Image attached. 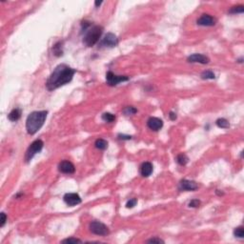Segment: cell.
Here are the masks:
<instances>
[{
  "label": "cell",
  "mask_w": 244,
  "mask_h": 244,
  "mask_svg": "<svg viewBox=\"0 0 244 244\" xmlns=\"http://www.w3.org/2000/svg\"><path fill=\"white\" fill-rule=\"evenodd\" d=\"M187 60L188 62H191V63H200V64H207L210 61V59L206 56H204V54H201V53H194L192 56H188Z\"/></svg>",
  "instance_id": "cell-12"
},
{
  "label": "cell",
  "mask_w": 244,
  "mask_h": 244,
  "mask_svg": "<svg viewBox=\"0 0 244 244\" xmlns=\"http://www.w3.org/2000/svg\"><path fill=\"white\" fill-rule=\"evenodd\" d=\"M53 53L54 56H61L63 54V51H62V43L61 42H58L56 43L53 47Z\"/></svg>",
  "instance_id": "cell-19"
},
{
  "label": "cell",
  "mask_w": 244,
  "mask_h": 244,
  "mask_svg": "<svg viewBox=\"0 0 244 244\" xmlns=\"http://www.w3.org/2000/svg\"><path fill=\"white\" fill-rule=\"evenodd\" d=\"M64 201L67 205L73 207V206H75L77 204L81 203V198L79 196L78 194H75V193H68L64 195Z\"/></svg>",
  "instance_id": "cell-9"
},
{
  "label": "cell",
  "mask_w": 244,
  "mask_h": 244,
  "mask_svg": "<svg viewBox=\"0 0 244 244\" xmlns=\"http://www.w3.org/2000/svg\"><path fill=\"white\" fill-rule=\"evenodd\" d=\"M102 119H103L105 122H113L115 120V116L113 115V114H110V113H104L102 115Z\"/></svg>",
  "instance_id": "cell-23"
},
{
  "label": "cell",
  "mask_w": 244,
  "mask_h": 244,
  "mask_svg": "<svg viewBox=\"0 0 244 244\" xmlns=\"http://www.w3.org/2000/svg\"><path fill=\"white\" fill-rule=\"evenodd\" d=\"M0 217H1V219H0V226L3 227L5 225L6 221H7V216H6L5 213H1V214H0Z\"/></svg>",
  "instance_id": "cell-28"
},
{
  "label": "cell",
  "mask_w": 244,
  "mask_h": 244,
  "mask_svg": "<svg viewBox=\"0 0 244 244\" xmlns=\"http://www.w3.org/2000/svg\"><path fill=\"white\" fill-rule=\"evenodd\" d=\"M94 145H96V147L97 149H99V150H105V149L108 147V142L103 138H99L96 141Z\"/></svg>",
  "instance_id": "cell-18"
},
{
  "label": "cell",
  "mask_w": 244,
  "mask_h": 244,
  "mask_svg": "<svg viewBox=\"0 0 244 244\" xmlns=\"http://www.w3.org/2000/svg\"><path fill=\"white\" fill-rule=\"evenodd\" d=\"M132 138V137L131 136H125V135H118V139H123V140H125V139H127V140H129V139H131Z\"/></svg>",
  "instance_id": "cell-30"
},
{
  "label": "cell",
  "mask_w": 244,
  "mask_h": 244,
  "mask_svg": "<svg viewBox=\"0 0 244 244\" xmlns=\"http://www.w3.org/2000/svg\"><path fill=\"white\" fill-rule=\"evenodd\" d=\"M198 25L199 26H204V27H212L215 26L217 23V19L215 17H213L210 14H202L201 16L196 21Z\"/></svg>",
  "instance_id": "cell-8"
},
{
  "label": "cell",
  "mask_w": 244,
  "mask_h": 244,
  "mask_svg": "<svg viewBox=\"0 0 244 244\" xmlns=\"http://www.w3.org/2000/svg\"><path fill=\"white\" fill-rule=\"evenodd\" d=\"M103 33V28L101 26L96 25L90 27L87 31H86L85 36L83 38V42L87 47H93L96 45L102 35Z\"/></svg>",
  "instance_id": "cell-3"
},
{
  "label": "cell",
  "mask_w": 244,
  "mask_h": 244,
  "mask_svg": "<svg viewBox=\"0 0 244 244\" xmlns=\"http://www.w3.org/2000/svg\"><path fill=\"white\" fill-rule=\"evenodd\" d=\"M244 12V7L243 5H238V6H234L229 10V13H242Z\"/></svg>",
  "instance_id": "cell-21"
},
{
  "label": "cell",
  "mask_w": 244,
  "mask_h": 244,
  "mask_svg": "<svg viewBox=\"0 0 244 244\" xmlns=\"http://www.w3.org/2000/svg\"><path fill=\"white\" fill-rule=\"evenodd\" d=\"M102 4V1H96L94 2V5H96V7H98Z\"/></svg>",
  "instance_id": "cell-32"
},
{
  "label": "cell",
  "mask_w": 244,
  "mask_h": 244,
  "mask_svg": "<svg viewBox=\"0 0 244 244\" xmlns=\"http://www.w3.org/2000/svg\"><path fill=\"white\" fill-rule=\"evenodd\" d=\"M117 44H118V39H117L115 35L112 33L107 34L100 42V46L107 47V48H114V47L117 46Z\"/></svg>",
  "instance_id": "cell-7"
},
{
  "label": "cell",
  "mask_w": 244,
  "mask_h": 244,
  "mask_svg": "<svg viewBox=\"0 0 244 244\" xmlns=\"http://www.w3.org/2000/svg\"><path fill=\"white\" fill-rule=\"evenodd\" d=\"M198 188V185L193 180L183 179L179 183V190L181 191H195Z\"/></svg>",
  "instance_id": "cell-11"
},
{
  "label": "cell",
  "mask_w": 244,
  "mask_h": 244,
  "mask_svg": "<svg viewBox=\"0 0 244 244\" xmlns=\"http://www.w3.org/2000/svg\"><path fill=\"white\" fill-rule=\"evenodd\" d=\"M90 231L97 235H107L110 231L109 228L100 221H93L90 224Z\"/></svg>",
  "instance_id": "cell-5"
},
{
  "label": "cell",
  "mask_w": 244,
  "mask_h": 244,
  "mask_svg": "<svg viewBox=\"0 0 244 244\" xmlns=\"http://www.w3.org/2000/svg\"><path fill=\"white\" fill-rule=\"evenodd\" d=\"M216 124L217 127L221 128V129H227L230 127V123L227 119L225 118H218L217 121H216Z\"/></svg>",
  "instance_id": "cell-16"
},
{
  "label": "cell",
  "mask_w": 244,
  "mask_h": 244,
  "mask_svg": "<svg viewBox=\"0 0 244 244\" xmlns=\"http://www.w3.org/2000/svg\"><path fill=\"white\" fill-rule=\"evenodd\" d=\"M129 80V76L127 75H116L113 72H108L106 74V81L107 84L110 86H115L120 82L124 81H128Z\"/></svg>",
  "instance_id": "cell-6"
},
{
  "label": "cell",
  "mask_w": 244,
  "mask_h": 244,
  "mask_svg": "<svg viewBox=\"0 0 244 244\" xmlns=\"http://www.w3.org/2000/svg\"><path fill=\"white\" fill-rule=\"evenodd\" d=\"M169 117L171 120H176L177 119V114H175L174 112H170L169 114Z\"/></svg>",
  "instance_id": "cell-31"
},
{
  "label": "cell",
  "mask_w": 244,
  "mask_h": 244,
  "mask_svg": "<svg viewBox=\"0 0 244 244\" xmlns=\"http://www.w3.org/2000/svg\"><path fill=\"white\" fill-rule=\"evenodd\" d=\"M21 117V110L19 109H13V111L8 115V118L13 122H16L20 119Z\"/></svg>",
  "instance_id": "cell-15"
},
{
  "label": "cell",
  "mask_w": 244,
  "mask_h": 244,
  "mask_svg": "<svg viewBox=\"0 0 244 244\" xmlns=\"http://www.w3.org/2000/svg\"><path fill=\"white\" fill-rule=\"evenodd\" d=\"M123 113H124L125 115H132L137 114V110L135 107H133V106H128V107H126L123 110Z\"/></svg>",
  "instance_id": "cell-24"
},
{
  "label": "cell",
  "mask_w": 244,
  "mask_h": 244,
  "mask_svg": "<svg viewBox=\"0 0 244 244\" xmlns=\"http://www.w3.org/2000/svg\"><path fill=\"white\" fill-rule=\"evenodd\" d=\"M62 243H81L82 241L78 239H75V238H70V239H63L61 241Z\"/></svg>",
  "instance_id": "cell-25"
},
{
  "label": "cell",
  "mask_w": 244,
  "mask_h": 244,
  "mask_svg": "<svg viewBox=\"0 0 244 244\" xmlns=\"http://www.w3.org/2000/svg\"><path fill=\"white\" fill-rule=\"evenodd\" d=\"M188 205L191 208H198L200 205V201L198 199H192L190 202H189Z\"/></svg>",
  "instance_id": "cell-27"
},
{
  "label": "cell",
  "mask_w": 244,
  "mask_h": 244,
  "mask_svg": "<svg viewBox=\"0 0 244 244\" xmlns=\"http://www.w3.org/2000/svg\"><path fill=\"white\" fill-rule=\"evenodd\" d=\"M48 112L47 111H36L31 113L26 120V130L29 135H35L43 126Z\"/></svg>",
  "instance_id": "cell-2"
},
{
  "label": "cell",
  "mask_w": 244,
  "mask_h": 244,
  "mask_svg": "<svg viewBox=\"0 0 244 244\" xmlns=\"http://www.w3.org/2000/svg\"><path fill=\"white\" fill-rule=\"evenodd\" d=\"M44 146V143H43V141L41 139H36L35 140L33 143H31L29 148H28V150L26 152V155H25V161L28 163L30 162L31 159H33V157L38 154L39 152H40L42 150V148Z\"/></svg>",
  "instance_id": "cell-4"
},
{
  "label": "cell",
  "mask_w": 244,
  "mask_h": 244,
  "mask_svg": "<svg viewBox=\"0 0 244 244\" xmlns=\"http://www.w3.org/2000/svg\"><path fill=\"white\" fill-rule=\"evenodd\" d=\"M147 242H149V243H164V240H162L161 239H158V238H154L151 239H148Z\"/></svg>",
  "instance_id": "cell-29"
},
{
  "label": "cell",
  "mask_w": 244,
  "mask_h": 244,
  "mask_svg": "<svg viewBox=\"0 0 244 244\" xmlns=\"http://www.w3.org/2000/svg\"><path fill=\"white\" fill-rule=\"evenodd\" d=\"M58 170H59V172L62 173V174L72 175V174H74L75 171V167L71 161L63 160L58 165Z\"/></svg>",
  "instance_id": "cell-10"
},
{
  "label": "cell",
  "mask_w": 244,
  "mask_h": 244,
  "mask_svg": "<svg viewBox=\"0 0 244 244\" xmlns=\"http://www.w3.org/2000/svg\"><path fill=\"white\" fill-rule=\"evenodd\" d=\"M202 79H215V74L212 72V71H204L200 75Z\"/></svg>",
  "instance_id": "cell-20"
},
{
  "label": "cell",
  "mask_w": 244,
  "mask_h": 244,
  "mask_svg": "<svg viewBox=\"0 0 244 244\" xmlns=\"http://www.w3.org/2000/svg\"><path fill=\"white\" fill-rule=\"evenodd\" d=\"M234 235L235 238H239V239H243L244 237V229L242 226H239V227H237L234 230Z\"/></svg>",
  "instance_id": "cell-22"
},
{
  "label": "cell",
  "mask_w": 244,
  "mask_h": 244,
  "mask_svg": "<svg viewBox=\"0 0 244 244\" xmlns=\"http://www.w3.org/2000/svg\"><path fill=\"white\" fill-rule=\"evenodd\" d=\"M137 203V198H131L130 200H128V202L126 203V207L127 208H133Z\"/></svg>",
  "instance_id": "cell-26"
},
{
  "label": "cell",
  "mask_w": 244,
  "mask_h": 244,
  "mask_svg": "<svg viewBox=\"0 0 244 244\" xmlns=\"http://www.w3.org/2000/svg\"><path fill=\"white\" fill-rule=\"evenodd\" d=\"M153 173V164L151 162H144L140 167V174L144 177H148L152 175Z\"/></svg>",
  "instance_id": "cell-14"
},
{
  "label": "cell",
  "mask_w": 244,
  "mask_h": 244,
  "mask_svg": "<svg viewBox=\"0 0 244 244\" xmlns=\"http://www.w3.org/2000/svg\"><path fill=\"white\" fill-rule=\"evenodd\" d=\"M188 161H189V158L185 154H180L177 156V162L179 165H181V166H185L188 163Z\"/></svg>",
  "instance_id": "cell-17"
},
{
  "label": "cell",
  "mask_w": 244,
  "mask_h": 244,
  "mask_svg": "<svg viewBox=\"0 0 244 244\" xmlns=\"http://www.w3.org/2000/svg\"><path fill=\"white\" fill-rule=\"evenodd\" d=\"M75 74V70L72 69L66 64H60L56 67L53 72L46 82V88L49 91L58 89L72 81Z\"/></svg>",
  "instance_id": "cell-1"
},
{
  "label": "cell",
  "mask_w": 244,
  "mask_h": 244,
  "mask_svg": "<svg viewBox=\"0 0 244 244\" xmlns=\"http://www.w3.org/2000/svg\"><path fill=\"white\" fill-rule=\"evenodd\" d=\"M147 126L153 131H158L163 127V121L158 117H150L147 121Z\"/></svg>",
  "instance_id": "cell-13"
}]
</instances>
